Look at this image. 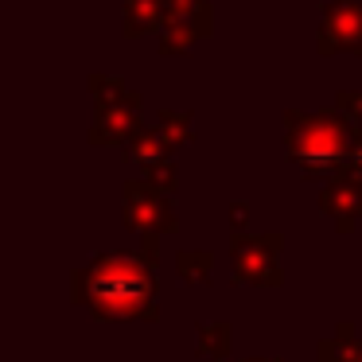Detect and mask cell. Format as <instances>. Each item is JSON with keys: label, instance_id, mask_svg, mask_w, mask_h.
I'll use <instances>...</instances> for the list:
<instances>
[{"label": "cell", "instance_id": "5", "mask_svg": "<svg viewBox=\"0 0 362 362\" xmlns=\"http://www.w3.org/2000/svg\"><path fill=\"white\" fill-rule=\"evenodd\" d=\"M339 105H346L354 117H362V94H339Z\"/></svg>", "mask_w": 362, "mask_h": 362}, {"label": "cell", "instance_id": "3", "mask_svg": "<svg viewBox=\"0 0 362 362\" xmlns=\"http://www.w3.org/2000/svg\"><path fill=\"white\" fill-rule=\"evenodd\" d=\"M362 51V4L358 0H335L323 16V32H320V51Z\"/></svg>", "mask_w": 362, "mask_h": 362}, {"label": "cell", "instance_id": "1", "mask_svg": "<svg viewBox=\"0 0 362 362\" xmlns=\"http://www.w3.org/2000/svg\"><path fill=\"white\" fill-rule=\"evenodd\" d=\"M86 296L105 315L144 312L152 296V276L136 257H102L86 269Z\"/></svg>", "mask_w": 362, "mask_h": 362}, {"label": "cell", "instance_id": "4", "mask_svg": "<svg viewBox=\"0 0 362 362\" xmlns=\"http://www.w3.org/2000/svg\"><path fill=\"white\" fill-rule=\"evenodd\" d=\"M160 20V0H129L125 4V32L144 35L148 28H156Z\"/></svg>", "mask_w": 362, "mask_h": 362}, {"label": "cell", "instance_id": "2", "mask_svg": "<svg viewBox=\"0 0 362 362\" xmlns=\"http://www.w3.org/2000/svg\"><path fill=\"white\" fill-rule=\"evenodd\" d=\"M288 148H292V160L296 164H308V168H327L335 164L339 156H354L351 152V129L346 121L331 117V113H315V117H300V113H288Z\"/></svg>", "mask_w": 362, "mask_h": 362}]
</instances>
